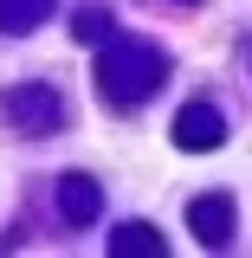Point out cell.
<instances>
[{"label":"cell","instance_id":"1","mask_svg":"<svg viewBox=\"0 0 252 258\" xmlns=\"http://www.w3.org/2000/svg\"><path fill=\"white\" fill-rule=\"evenodd\" d=\"M162 78H168V58H162L149 39H104V58H97V91L110 97L117 110H136V103H149L162 91Z\"/></svg>","mask_w":252,"mask_h":258},{"label":"cell","instance_id":"2","mask_svg":"<svg viewBox=\"0 0 252 258\" xmlns=\"http://www.w3.org/2000/svg\"><path fill=\"white\" fill-rule=\"evenodd\" d=\"M0 116L20 129V136H52V129L65 123V103H59V91H45V84H20V91L0 97Z\"/></svg>","mask_w":252,"mask_h":258},{"label":"cell","instance_id":"3","mask_svg":"<svg viewBox=\"0 0 252 258\" xmlns=\"http://www.w3.org/2000/svg\"><path fill=\"white\" fill-rule=\"evenodd\" d=\"M226 142V123L214 103H181V116H175V149H188V155H200V149H220Z\"/></svg>","mask_w":252,"mask_h":258},{"label":"cell","instance_id":"4","mask_svg":"<svg viewBox=\"0 0 252 258\" xmlns=\"http://www.w3.org/2000/svg\"><path fill=\"white\" fill-rule=\"evenodd\" d=\"M188 226L200 245H233V200L226 194H200V200H188Z\"/></svg>","mask_w":252,"mask_h":258},{"label":"cell","instance_id":"5","mask_svg":"<svg viewBox=\"0 0 252 258\" xmlns=\"http://www.w3.org/2000/svg\"><path fill=\"white\" fill-rule=\"evenodd\" d=\"M97 207H104V187H97L91 174H65V181H59V213L71 226H91Z\"/></svg>","mask_w":252,"mask_h":258},{"label":"cell","instance_id":"6","mask_svg":"<svg viewBox=\"0 0 252 258\" xmlns=\"http://www.w3.org/2000/svg\"><path fill=\"white\" fill-rule=\"evenodd\" d=\"M162 258V232L156 226H142V220H129V226H117L110 232V258Z\"/></svg>","mask_w":252,"mask_h":258},{"label":"cell","instance_id":"7","mask_svg":"<svg viewBox=\"0 0 252 258\" xmlns=\"http://www.w3.org/2000/svg\"><path fill=\"white\" fill-rule=\"evenodd\" d=\"M52 13V0H0V32H32Z\"/></svg>","mask_w":252,"mask_h":258},{"label":"cell","instance_id":"8","mask_svg":"<svg viewBox=\"0 0 252 258\" xmlns=\"http://www.w3.org/2000/svg\"><path fill=\"white\" fill-rule=\"evenodd\" d=\"M71 32H78L84 45H97V39H110L117 26H110V13H104V7H84V13H78V26H71Z\"/></svg>","mask_w":252,"mask_h":258},{"label":"cell","instance_id":"9","mask_svg":"<svg viewBox=\"0 0 252 258\" xmlns=\"http://www.w3.org/2000/svg\"><path fill=\"white\" fill-rule=\"evenodd\" d=\"M175 7H194V0H175Z\"/></svg>","mask_w":252,"mask_h":258}]
</instances>
